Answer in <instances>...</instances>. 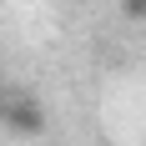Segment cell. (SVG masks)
I'll return each mask as SVG.
<instances>
[{
  "label": "cell",
  "mask_w": 146,
  "mask_h": 146,
  "mask_svg": "<svg viewBox=\"0 0 146 146\" xmlns=\"http://www.w3.org/2000/svg\"><path fill=\"white\" fill-rule=\"evenodd\" d=\"M0 116H5V126L20 136H40L45 131V106L30 96V91H20V96H5V106H0Z\"/></svg>",
  "instance_id": "cell-1"
},
{
  "label": "cell",
  "mask_w": 146,
  "mask_h": 146,
  "mask_svg": "<svg viewBox=\"0 0 146 146\" xmlns=\"http://www.w3.org/2000/svg\"><path fill=\"white\" fill-rule=\"evenodd\" d=\"M121 15L126 20H146V0H121Z\"/></svg>",
  "instance_id": "cell-2"
},
{
  "label": "cell",
  "mask_w": 146,
  "mask_h": 146,
  "mask_svg": "<svg viewBox=\"0 0 146 146\" xmlns=\"http://www.w3.org/2000/svg\"><path fill=\"white\" fill-rule=\"evenodd\" d=\"M0 106H5V86H0Z\"/></svg>",
  "instance_id": "cell-3"
}]
</instances>
